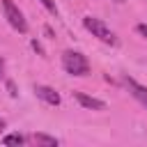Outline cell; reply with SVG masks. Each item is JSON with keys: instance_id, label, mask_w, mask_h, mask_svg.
Returning a JSON list of instances; mask_svg holds the SVG:
<instances>
[{"instance_id": "8", "label": "cell", "mask_w": 147, "mask_h": 147, "mask_svg": "<svg viewBox=\"0 0 147 147\" xmlns=\"http://www.w3.org/2000/svg\"><path fill=\"white\" fill-rule=\"evenodd\" d=\"M28 142V138L25 136H21V133H9V136H5L2 138V145H7V147H18V145H25Z\"/></svg>"}, {"instance_id": "1", "label": "cell", "mask_w": 147, "mask_h": 147, "mask_svg": "<svg viewBox=\"0 0 147 147\" xmlns=\"http://www.w3.org/2000/svg\"><path fill=\"white\" fill-rule=\"evenodd\" d=\"M83 28H85L92 37H96L99 41H103V44H108V46H117V34H115L101 18H96V16H85V18H83Z\"/></svg>"}, {"instance_id": "2", "label": "cell", "mask_w": 147, "mask_h": 147, "mask_svg": "<svg viewBox=\"0 0 147 147\" xmlns=\"http://www.w3.org/2000/svg\"><path fill=\"white\" fill-rule=\"evenodd\" d=\"M62 69L71 76H87L90 74V62L80 51H64L62 53Z\"/></svg>"}, {"instance_id": "14", "label": "cell", "mask_w": 147, "mask_h": 147, "mask_svg": "<svg viewBox=\"0 0 147 147\" xmlns=\"http://www.w3.org/2000/svg\"><path fill=\"white\" fill-rule=\"evenodd\" d=\"M5 126H7V122H5V119H2V117H0V133H2V131H5Z\"/></svg>"}, {"instance_id": "5", "label": "cell", "mask_w": 147, "mask_h": 147, "mask_svg": "<svg viewBox=\"0 0 147 147\" xmlns=\"http://www.w3.org/2000/svg\"><path fill=\"white\" fill-rule=\"evenodd\" d=\"M34 94L44 101V103H48V106H60V94L53 90V87H48V85H34Z\"/></svg>"}, {"instance_id": "11", "label": "cell", "mask_w": 147, "mask_h": 147, "mask_svg": "<svg viewBox=\"0 0 147 147\" xmlns=\"http://www.w3.org/2000/svg\"><path fill=\"white\" fill-rule=\"evenodd\" d=\"M32 48H34V51H37V53H41V55H44V48H41V46H39V41H32Z\"/></svg>"}, {"instance_id": "12", "label": "cell", "mask_w": 147, "mask_h": 147, "mask_svg": "<svg viewBox=\"0 0 147 147\" xmlns=\"http://www.w3.org/2000/svg\"><path fill=\"white\" fill-rule=\"evenodd\" d=\"M7 87H9V94H11V96H16V87H14V83H11V80L7 83Z\"/></svg>"}, {"instance_id": "10", "label": "cell", "mask_w": 147, "mask_h": 147, "mask_svg": "<svg viewBox=\"0 0 147 147\" xmlns=\"http://www.w3.org/2000/svg\"><path fill=\"white\" fill-rule=\"evenodd\" d=\"M136 32H138L140 37L147 39V23H138V25H136Z\"/></svg>"}, {"instance_id": "4", "label": "cell", "mask_w": 147, "mask_h": 147, "mask_svg": "<svg viewBox=\"0 0 147 147\" xmlns=\"http://www.w3.org/2000/svg\"><path fill=\"white\" fill-rule=\"evenodd\" d=\"M124 85L129 87L131 96H133L142 108H147V87H145V85H140V83H136V80H133V78H129V76L124 78Z\"/></svg>"}, {"instance_id": "6", "label": "cell", "mask_w": 147, "mask_h": 147, "mask_svg": "<svg viewBox=\"0 0 147 147\" xmlns=\"http://www.w3.org/2000/svg\"><path fill=\"white\" fill-rule=\"evenodd\" d=\"M74 99H76L83 108H87V110H106V101L94 99V96H90V94H85V92H74Z\"/></svg>"}, {"instance_id": "13", "label": "cell", "mask_w": 147, "mask_h": 147, "mask_svg": "<svg viewBox=\"0 0 147 147\" xmlns=\"http://www.w3.org/2000/svg\"><path fill=\"white\" fill-rule=\"evenodd\" d=\"M2 78H5V60L0 57V80H2Z\"/></svg>"}, {"instance_id": "9", "label": "cell", "mask_w": 147, "mask_h": 147, "mask_svg": "<svg viewBox=\"0 0 147 147\" xmlns=\"http://www.w3.org/2000/svg\"><path fill=\"white\" fill-rule=\"evenodd\" d=\"M46 9H48V14H53V16H57V5L53 2V0H39Z\"/></svg>"}, {"instance_id": "3", "label": "cell", "mask_w": 147, "mask_h": 147, "mask_svg": "<svg viewBox=\"0 0 147 147\" xmlns=\"http://www.w3.org/2000/svg\"><path fill=\"white\" fill-rule=\"evenodd\" d=\"M2 11H5L7 23H9L16 32H21V34H25V32H28V21H25L23 11H21L11 0H2Z\"/></svg>"}, {"instance_id": "15", "label": "cell", "mask_w": 147, "mask_h": 147, "mask_svg": "<svg viewBox=\"0 0 147 147\" xmlns=\"http://www.w3.org/2000/svg\"><path fill=\"white\" fill-rule=\"evenodd\" d=\"M115 2H126V0H115Z\"/></svg>"}, {"instance_id": "7", "label": "cell", "mask_w": 147, "mask_h": 147, "mask_svg": "<svg viewBox=\"0 0 147 147\" xmlns=\"http://www.w3.org/2000/svg\"><path fill=\"white\" fill-rule=\"evenodd\" d=\"M28 140H32L34 145H44V147H57L60 140L55 136H46V133H32Z\"/></svg>"}]
</instances>
